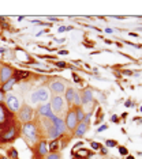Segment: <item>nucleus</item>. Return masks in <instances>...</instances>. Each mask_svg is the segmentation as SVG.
<instances>
[{
	"mask_svg": "<svg viewBox=\"0 0 142 159\" xmlns=\"http://www.w3.org/2000/svg\"><path fill=\"white\" fill-rule=\"evenodd\" d=\"M22 132H23L25 137H26L29 141L34 143V141L37 140V128H36V125H34L33 123H26V124H23Z\"/></svg>",
	"mask_w": 142,
	"mask_h": 159,
	"instance_id": "obj_1",
	"label": "nucleus"
},
{
	"mask_svg": "<svg viewBox=\"0 0 142 159\" xmlns=\"http://www.w3.org/2000/svg\"><path fill=\"white\" fill-rule=\"evenodd\" d=\"M18 117L21 121L23 123H30V120L33 118V109L30 106H23V108L19 109V114H18Z\"/></svg>",
	"mask_w": 142,
	"mask_h": 159,
	"instance_id": "obj_2",
	"label": "nucleus"
},
{
	"mask_svg": "<svg viewBox=\"0 0 142 159\" xmlns=\"http://www.w3.org/2000/svg\"><path fill=\"white\" fill-rule=\"evenodd\" d=\"M51 109H52L55 113H62L63 109H64L63 97H60V95H55V97H52V105H51Z\"/></svg>",
	"mask_w": 142,
	"mask_h": 159,
	"instance_id": "obj_3",
	"label": "nucleus"
},
{
	"mask_svg": "<svg viewBox=\"0 0 142 159\" xmlns=\"http://www.w3.org/2000/svg\"><path fill=\"white\" fill-rule=\"evenodd\" d=\"M15 137H16V128L15 127H10L4 133H1L0 140H1L3 143H10V141H12Z\"/></svg>",
	"mask_w": 142,
	"mask_h": 159,
	"instance_id": "obj_4",
	"label": "nucleus"
},
{
	"mask_svg": "<svg viewBox=\"0 0 142 159\" xmlns=\"http://www.w3.org/2000/svg\"><path fill=\"white\" fill-rule=\"evenodd\" d=\"M7 106H8L11 112H18L21 109V102L15 95L10 94V95H7Z\"/></svg>",
	"mask_w": 142,
	"mask_h": 159,
	"instance_id": "obj_5",
	"label": "nucleus"
},
{
	"mask_svg": "<svg viewBox=\"0 0 142 159\" xmlns=\"http://www.w3.org/2000/svg\"><path fill=\"white\" fill-rule=\"evenodd\" d=\"M66 128L69 129H75L77 125H78V120H77V114L74 110H70L67 113V117H66Z\"/></svg>",
	"mask_w": 142,
	"mask_h": 159,
	"instance_id": "obj_6",
	"label": "nucleus"
},
{
	"mask_svg": "<svg viewBox=\"0 0 142 159\" xmlns=\"http://www.w3.org/2000/svg\"><path fill=\"white\" fill-rule=\"evenodd\" d=\"M12 75H14V71L10 65H3L1 69H0V82H8L10 79H12Z\"/></svg>",
	"mask_w": 142,
	"mask_h": 159,
	"instance_id": "obj_7",
	"label": "nucleus"
},
{
	"mask_svg": "<svg viewBox=\"0 0 142 159\" xmlns=\"http://www.w3.org/2000/svg\"><path fill=\"white\" fill-rule=\"evenodd\" d=\"M38 113L41 114V116H45V117L51 118V121H52L53 118L56 117V116H55V114L52 113V109H51V106H49L48 103H45V105H42L41 108L38 109Z\"/></svg>",
	"mask_w": 142,
	"mask_h": 159,
	"instance_id": "obj_8",
	"label": "nucleus"
},
{
	"mask_svg": "<svg viewBox=\"0 0 142 159\" xmlns=\"http://www.w3.org/2000/svg\"><path fill=\"white\" fill-rule=\"evenodd\" d=\"M52 123H53V127H55V128H56V131L59 132V135L64 133V131H66V123H64L62 118L55 117L52 120Z\"/></svg>",
	"mask_w": 142,
	"mask_h": 159,
	"instance_id": "obj_9",
	"label": "nucleus"
},
{
	"mask_svg": "<svg viewBox=\"0 0 142 159\" xmlns=\"http://www.w3.org/2000/svg\"><path fill=\"white\" fill-rule=\"evenodd\" d=\"M51 90H52L53 92H56V95H59V94H62L63 91H66V86H64L63 82H53L52 84H51Z\"/></svg>",
	"mask_w": 142,
	"mask_h": 159,
	"instance_id": "obj_10",
	"label": "nucleus"
},
{
	"mask_svg": "<svg viewBox=\"0 0 142 159\" xmlns=\"http://www.w3.org/2000/svg\"><path fill=\"white\" fill-rule=\"evenodd\" d=\"M37 95H38V101L40 102H47L48 98H49V92L45 87H41L37 90Z\"/></svg>",
	"mask_w": 142,
	"mask_h": 159,
	"instance_id": "obj_11",
	"label": "nucleus"
},
{
	"mask_svg": "<svg viewBox=\"0 0 142 159\" xmlns=\"http://www.w3.org/2000/svg\"><path fill=\"white\" fill-rule=\"evenodd\" d=\"M77 131H75V136H78V137H81V136H84L85 133H86V131H88V125L82 121V123H78V125H77Z\"/></svg>",
	"mask_w": 142,
	"mask_h": 159,
	"instance_id": "obj_12",
	"label": "nucleus"
},
{
	"mask_svg": "<svg viewBox=\"0 0 142 159\" xmlns=\"http://www.w3.org/2000/svg\"><path fill=\"white\" fill-rule=\"evenodd\" d=\"M93 99V92H92V90L90 88H86L84 91V94H82V103H89L90 101Z\"/></svg>",
	"mask_w": 142,
	"mask_h": 159,
	"instance_id": "obj_13",
	"label": "nucleus"
},
{
	"mask_svg": "<svg viewBox=\"0 0 142 159\" xmlns=\"http://www.w3.org/2000/svg\"><path fill=\"white\" fill-rule=\"evenodd\" d=\"M15 82H16V79H15V77H12V79H10L8 82L3 83V87L0 88V90H1L3 92H4V91H10L11 88H12V86L15 84Z\"/></svg>",
	"mask_w": 142,
	"mask_h": 159,
	"instance_id": "obj_14",
	"label": "nucleus"
},
{
	"mask_svg": "<svg viewBox=\"0 0 142 159\" xmlns=\"http://www.w3.org/2000/svg\"><path fill=\"white\" fill-rule=\"evenodd\" d=\"M47 129H48V136H49L51 139H56L59 136V132L56 131V128H55L53 125H51V124H49V127H48Z\"/></svg>",
	"mask_w": 142,
	"mask_h": 159,
	"instance_id": "obj_15",
	"label": "nucleus"
},
{
	"mask_svg": "<svg viewBox=\"0 0 142 159\" xmlns=\"http://www.w3.org/2000/svg\"><path fill=\"white\" fill-rule=\"evenodd\" d=\"M47 152H48V148H47V141L45 140H42L41 143L38 144V154L40 155H47Z\"/></svg>",
	"mask_w": 142,
	"mask_h": 159,
	"instance_id": "obj_16",
	"label": "nucleus"
},
{
	"mask_svg": "<svg viewBox=\"0 0 142 159\" xmlns=\"http://www.w3.org/2000/svg\"><path fill=\"white\" fill-rule=\"evenodd\" d=\"M74 95H75V91H74L73 88H67V90H66V101H67V102H73L74 101Z\"/></svg>",
	"mask_w": 142,
	"mask_h": 159,
	"instance_id": "obj_17",
	"label": "nucleus"
},
{
	"mask_svg": "<svg viewBox=\"0 0 142 159\" xmlns=\"http://www.w3.org/2000/svg\"><path fill=\"white\" fill-rule=\"evenodd\" d=\"M15 75H16L15 79H16V80H19V79H25V77L29 76V72H26V71H16Z\"/></svg>",
	"mask_w": 142,
	"mask_h": 159,
	"instance_id": "obj_18",
	"label": "nucleus"
},
{
	"mask_svg": "<svg viewBox=\"0 0 142 159\" xmlns=\"http://www.w3.org/2000/svg\"><path fill=\"white\" fill-rule=\"evenodd\" d=\"M75 114H77V120H78V123H82L85 118V113L82 112V109L78 108L77 109V112H75Z\"/></svg>",
	"mask_w": 142,
	"mask_h": 159,
	"instance_id": "obj_19",
	"label": "nucleus"
},
{
	"mask_svg": "<svg viewBox=\"0 0 142 159\" xmlns=\"http://www.w3.org/2000/svg\"><path fill=\"white\" fill-rule=\"evenodd\" d=\"M58 147H59V141L58 140H52V141L49 143V148H48V151H51V152H52V151H56Z\"/></svg>",
	"mask_w": 142,
	"mask_h": 159,
	"instance_id": "obj_20",
	"label": "nucleus"
},
{
	"mask_svg": "<svg viewBox=\"0 0 142 159\" xmlns=\"http://www.w3.org/2000/svg\"><path fill=\"white\" fill-rule=\"evenodd\" d=\"M5 121V109L0 105V124H4Z\"/></svg>",
	"mask_w": 142,
	"mask_h": 159,
	"instance_id": "obj_21",
	"label": "nucleus"
},
{
	"mask_svg": "<svg viewBox=\"0 0 142 159\" xmlns=\"http://www.w3.org/2000/svg\"><path fill=\"white\" fill-rule=\"evenodd\" d=\"M77 106H79L81 105V102H82V99H81V95H79L78 92H75V95H74V101H73Z\"/></svg>",
	"mask_w": 142,
	"mask_h": 159,
	"instance_id": "obj_22",
	"label": "nucleus"
},
{
	"mask_svg": "<svg viewBox=\"0 0 142 159\" xmlns=\"http://www.w3.org/2000/svg\"><path fill=\"white\" fill-rule=\"evenodd\" d=\"M32 102H33V103L40 102V101H38V95H37V91H36V92H33V94H32Z\"/></svg>",
	"mask_w": 142,
	"mask_h": 159,
	"instance_id": "obj_23",
	"label": "nucleus"
},
{
	"mask_svg": "<svg viewBox=\"0 0 142 159\" xmlns=\"http://www.w3.org/2000/svg\"><path fill=\"white\" fill-rule=\"evenodd\" d=\"M119 152H120V155H127L128 154V150L126 147H119Z\"/></svg>",
	"mask_w": 142,
	"mask_h": 159,
	"instance_id": "obj_24",
	"label": "nucleus"
},
{
	"mask_svg": "<svg viewBox=\"0 0 142 159\" xmlns=\"http://www.w3.org/2000/svg\"><path fill=\"white\" fill-rule=\"evenodd\" d=\"M107 146L108 147H115V146H118V143L115 140H107Z\"/></svg>",
	"mask_w": 142,
	"mask_h": 159,
	"instance_id": "obj_25",
	"label": "nucleus"
},
{
	"mask_svg": "<svg viewBox=\"0 0 142 159\" xmlns=\"http://www.w3.org/2000/svg\"><path fill=\"white\" fill-rule=\"evenodd\" d=\"M10 154H11V156H12L14 159H16V156H18V151H16L15 148H12V150H11Z\"/></svg>",
	"mask_w": 142,
	"mask_h": 159,
	"instance_id": "obj_26",
	"label": "nucleus"
},
{
	"mask_svg": "<svg viewBox=\"0 0 142 159\" xmlns=\"http://www.w3.org/2000/svg\"><path fill=\"white\" fill-rule=\"evenodd\" d=\"M47 159H60V156L58 154H51L47 156Z\"/></svg>",
	"mask_w": 142,
	"mask_h": 159,
	"instance_id": "obj_27",
	"label": "nucleus"
},
{
	"mask_svg": "<svg viewBox=\"0 0 142 159\" xmlns=\"http://www.w3.org/2000/svg\"><path fill=\"white\" fill-rule=\"evenodd\" d=\"M55 64H56L58 67H60V68H64V67H66V63H64V61H56Z\"/></svg>",
	"mask_w": 142,
	"mask_h": 159,
	"instance_id": "obj_28",
	"label": "nucleus"
},
{
	"mask_svg": "<svg viewBox=\"0 0 142 159\" xmlns=\"http://www.w3.org/2000/svg\"><path fill=\"white\" fill-rule=\"evenodd\" d=\"M92 148H93V150H99V148H101V146L99 143H92Z\"/></svg>",
	"mask_w": 142,
	"mask_h": 159,
	"instance_id": "obj_29",
	"label": "nucleus"
},
{
	"mask_svg": "<svg viewBox=\"0 0 142 159\" xmlns=\"http://www.w3.org/2000/svg\"><path fill=\"white\" fill-rule=\"evenodd\" d=\"M105 129H108V125L104 124V125H101L100 128H99V132H103V131H105Z\"/></svg>",
	"mask_w": 142,
	"mask_h": 159,
	"instance_id": "obj_30",
	"label": "nucleus"
},
{
	"mask_svg": "<svg viewBox=\"0 0 142 159\" xmlns=\"http://www.w3.org/2000/svg\"><path fill=\"white\" fill-rule=\"evenodd\" d=\"M111 121H112V123H119V117H118V116H112Z\"/></svg>",
	"mask_w": 142,
	"mask_h": 159,
	"instance_id": "obj_31",
	"label": "nucleus"
},
{
	"mask_svg": "<svg viewBox=\"0 0 142 159\" xmlns=\"http://www.w3.org/2000/svg\"><path fill=\"white\" fill-rule=\"evenodd\" d=\"M67 30V26H62V27H59V33H63V31Z\"/></svg>",
	"mask_w": 142,
	"mask_h": 159,
	"instance_id": "obj_32",
	"label": "nucleus"
},
{
	"mask_svg": "<svg viewBox=\"0 0 142 159\" xmlns=\"http://www.w3.org/2000/svg\"><path fill=\"white\" fill-rule=\"evenodd\" d=\"M3 99H4V92H3L1 90H0V102H1Z\"/></svg>",
	"mask_w": 142,
	"mask_h": 159,
	"instance_id": "obj_33",
	"label": "nucleus"
},
{
	"mask_svg": "<svg viewBox=\"0 0 142 159\" xmlns=\"http://www.w3.org/2000/svg\"><path fill=\"white\" fill-rule=\"evenodd\" d=\"M74 80H75V82H81V79H79V77L78 76H77V75H74Z\"/></svg>",
	"mask_w": 142,
	"mask_h": 159,
	"instance_id": "obj_34",
	"label": "nucleus"
},
{
	"mask_svg": "<svg viewBox=\"0 0 142 159\" xmlns=\"http://www.w3.org/2000/svg\"><path fill=\"white\" fill-rule=\"evenodd\" d=\"M105 33H108V34H112L113 31H112V29H105Z\"/></svg>",
	"mask_w": 142,
	"mask_h": 159,
	"instance_id": "obj_35",
	"label": "nucleus"
},
{
	"mask_svg": "<svg viewBox=\"0 0 142 159\" xmlns=\"http://www.w3.org/2000/svg\"><path fill=\"white\" fill-rule=\"evenodd\" d=\"M59 53H60V55H69V52L67 51H60Z\"/></svg>",
	"mask_w": 142,
	"mask_h": 159,
	"instance_id": "obj_36",
	"label": "nucleus"
},
{
	"mask_svg": "<svg viewBox=\"0 0 142 159\" xmlns=\"http://www.w3.org/2000/svg\"><path fill=\"white\" fill-rule=\"evenodd\" d=\"M123 73H124V75H131L132 72H131V71H128V69H127V71H124V72H123Z\"/></svg>",
	"mask_w": 142,
	"mask_h": 159,
	"instance_id": "obj_37",
	"label": "nucleus"
},
{
	"mask_svg": "<svg viewBox=\"0 0 142 159\" xmlns=\"http://www.w3.org/2000/svg\"><path fill=\"white\" fill-rule=\"evenodd\" d=\"M126 106H127V108H128V106H131V101H130V99L126 102Z\"/></svg>",
	"mask_w": 142,
	"mask_h": 159,
	"instance_id": "obj_38",
	"label": "nucleus"
},
{
	"mask_svg": "<svg viewBox=\"0 0 142 159\" xmlns=\"http://www.w3.org/2000/svg\"><path fill=\"white\" fill-rule=\"evenodd\" d=\"M49 21H53V22H56V21H59L58 18H52V16H51V18H49Z\"/></svg>",
	"mask_w": 142,
	"mask_h": 159,
	"instance_id": "obj_39",
	"label": "nucleus"
},
{
	"mask_svg": "<svg viewBox=\"0 0 142 159\" xmlns=\"http://www.w3.org/2000/svg\"><path fill=\"white\" fill-rule=\"evenodd\" d=\"M101 152H103V154H107V148H103V147H101Z\"/></svg>",
	"mask_w": 142,
	"mask_h": 159,
	"instance_id": "obj_40",
	"label": "nucleus"
},
{
	"mask_svg": "<svg viewBox=\"0 0 142 159\" xmlns=\"http://www.w3.org/2000/svg\"><path fill=\"white\" fill-rule=\"evenodd\" d=\"M130 36H131V37H138V34H137V33H130Z\"/></svg>",
	"mask_w": 142,
	"mask_h": 159,
	"instance_id": "obj_41",
	"label": "nucleus"
},
{
	"mask_svg": "<svg viewBox=\"0 0 142 159\" xmlns=\"http://www.w3.org/2000/svg\"><path fill=\"white\" fill-rule=\"evenodd\" d=\"M127 159H134V156H127Z\"/></svg>",
	"mask_w": 142,
	"mask_h": 159,
	"instance_id": "obj_42",
	"label": "nucleus"
},
{
	"mask_svg": "<svg viewBox=\"0 0 142 159\" xmlns=\"http://www.w3.org/2000/svg\"><path fill=\"white\" fill-rule=\"evenodd\" d=\"M0 159H7V158H5V156H1V158H0Z\"/></svg>",
	"mask_w": 142,
	"mask_h": 159,
	"instance_id": "obj_43",
	"label": "nucleus"
},
{
	"mask_svg": "<svg viewBox=\"0 0 142 159\" xmlns=\"http://www.w3.org/2000/svg\"><path fill=\"white\" fill-rule=\"evenodd\" d=\"M141 112H142V106H141Z\"/></svg>",
	"mask_w": 142,
	"mask_h": 159,
	"instance_id": "obj_44",
	"label": "nucleus"
},
{
	"mask_svg": "<svg viewBox=\"0 0 142 159\" xmlns=\"http://www.w3.org/2000/svg\"><path fill=\"white\" fill-rule=\"evenodd\" d=\"M16 159H18V158H16Z\"/></svg>",
	"mask_w": 142,
	"mask_h": 159,
	"instance_id": "obj_45",
	"label": "nucleus"
}]
</instances>
